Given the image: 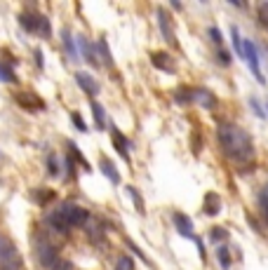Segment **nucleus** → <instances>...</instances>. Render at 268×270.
Here are the masks:
<instances>
[{"label": "nucleus", "mask_w": 268, "mask_h": 270, "mask_svg": "<svg viewBox=\"0 0 268 270\" xmlns=\"http://www.w3.org/2000/svg\"><path fill=\"white\" fill-rule=\"evenodd\" d=\"M231 36H233V47H235V52L243 56V36H240L238 26H231Z\"/></svg>", "instance_id": "nucleus-25"}, {"label": "nucleus", "mask_w": 268, "mask_h": 270, "mask_svg": "<svg viewBox=\"0 0 268 270\" xmlns=\"http://www.w3.org/2000/svg\"><path fill=\"white\" fill-rule=\"evenodd\" d=\"M33 56H36V64H38V66L43 68V66H45V59H43V52H40V49H36V52H33Z\"/></svg>", "instance_id": "nucleus-34"}, {"label": "nucleus", "mask_w": 268, "mask_h": 270, "mask_svg": "<svg viewBox=\"0 0 268 270\" xmlns=\"http://www.w3.org/2000/svg\"><path fill=\"white\" fill-rule=\"evenodd\" d=\"M217 136H219V143L224 148L226 158H231L233 162H250L254 158V141L243 127L233 123H224L219 125Z\"/></svg>", "instance_id": "nucleus-1"}, {"label": "nucleus", "mask_w": 268, "mask_h": 270, "mask_svg": "<svg viewBox=\"0 0 268 270\" xmlns=\"http://www.w3.org/2000/svg\"><path fill=\"white\" fill-rule=\"evenodd\" d=\"M261 209H263V214H266V219H268V195H261Z\"/></svg>", "instance_id": "nucleus-36"}, {"label": "nucleus", "mask_w": 268, "mask_h": 270, "mask_svg": "<svg viewBox=\"0 0 268 270\" xmlns=\"http://www.w3.org/2000/svg\"><path fill=\"white\" fill-rule=\"evenodd\" d=\"M75 82L80 85V89L87 94V97H97L99 94V85H97V80L92 78L87 71H75Z\"/></svg>", "instance_id": "nucleus-6"}, {"label": "nucleus", "mask_w": 268, "mask_h": 270, "mask_svg": "<svg viewBox=\"0 0 268 270\" xmlns=\"http://www.w3.org/2000/svg\"><path fill=\"white\" fill-rule=\"evenodd\" d=\"M0 82H17L14 71L10 66H5V64H0Z\"/></svg>", "instance_id": "nucleus-24"}, {"label": "nucleus", "mask_w": 268, "mask_h": 270, "mask_svg": "<svg viewBox=\"0 0 268 270\" xmlns=\"http://www.w3.org/2000/svg\"><path fill=\"white\" fill-rule=\"evenodd\" d=\"M209 36H212V40H214V43H217V45H219L221 40H224V38H221V31H219V28H214V26H212V28H209Z\"/></svg>", "instance_id": "nucleus-32"}, {"label": "nucleus", "mask_w": 268, "mask_h": 270, "mask_svg": "<svg viewBox=\"0 0 268 270\" xmlns=\"http://www.w3.org/2000/svg\"><path fill=\"white\" fill-rule=\"evenodd\" d=\"M167 59H170V56L165 54V52H153V54H151V64H153V66L160 68V71H167V73H172V71H174V66H172Z\"/></svg>", "instance_id": "nucleus-15"}, {"label": "nucleus", "mask_w": 268, "mask_h": 270, "mask_svg": "<svg viewBox=\"0 0 268 270\" xmlns=\"http://www.w3.org/2000/svg\"><path fill=\"white\" fill-rule=\"evenodd\" d=\"M217 258H219V263H221V268H224V270H228L233 265L231 254H228V247H226V245H221L219 249H217Z\"/></svg>", "instance_id": "nucleus-21"}, {"label": "nucleus", "mask_w": 268, "mask_h": 270, "mask_svg": "<svg viewBox=\"0 0 268 270\" xmlns=\"http://www.w3.org/2000/svg\"><path fill=\"white\" fill-rule=\"evenodd\" d=\"M259 12H261V21L268 26V3H263V5L259 7Z\"/></svg>", "instance_id": "nucleus-33"}, {"label": "nucleus", "mask_w": 268, "mask_h": 270, "mask_svg": "<svg viewBox=\"0 0 268 270\" xmlns=\"http://www.w3.org/2000/svg\"><path fill=\"white\" fill-rule=\"evenodd\" d=\"M172 221L177 223V230L183 235V237H193L195 239V235H193V221H191L186 214H179V212H174V214H172Z\"/></svg>", "instance_id": "nucleus-10"}, {"label": "nucleus", "mask_w": 268, "mask_h": 270, "mask_svg": "<svg viewBox=\"0 0 268 270\" xmlns=\"http://www.w3.org/2000/svg\"><path fill=\"white\" fill-rule=\"evenodd\" d=\"M127 247H129V249H132V252L137 254V256H139V258H144V261H146V254L141 252V249H139V247H137V245H134L132 239H127Z\"/></svg>", "instance_id": "nucleus-31"}, {"label": "nucleus", "mask_w": 268, "mask_h": 270, "mask_svg": "<svg viewBox=\"0 0 268 270\" xmlns=\"http://www.w3.org/2000/svg\"><path fill=\"white\" fill-rule=\"evenodd\" d=\"M64 47H66V52H68V56L71 59H78V47H75V36L71 33V28H64Z\"/></svg>", "instance_id": "nucleus-16"}, {"label": "nucleus", "mask_w": 268, "mask_h": 270, "mask_svg": "<svg viewBox=\"0 0 268 270\" xmlns=\"http://www.w3.org/2000/svg\"><path fill=\"white\" fill-rule=\"evenodd\" d=\"M266 111H268V101H266Z\"/></svg>", "instance_id": "nucleus-38"}, {"label": "nucleus", "mask_w": 268, "mask_h": 270, "mask_svg": "<svg viewBox=\"0 0 268 270\" xmlns=\"http://www.w3.org/2000/svg\"><path fill=\"white\" fill-rule=\"evenodd\" d=\"M219 62L221 64H231V54H228V52H219Z\"/></svg>", "instance_id": "nucleus-35"}, {"label": "nucleus", "mask_w": 268, "mask_h": 270, "mask_svg": "<svg viewBox=\"0 0 268 270\" xmlns=\"http://www.w3.org/2000/svg\"><path fill=\"white\" fill-rule=\"evenodd\" d=\"M14 101H17L21 108H29V111H43V108H45V101H43V99L33 97L31 92H19L17 97H14Z\"/></svg>", "instance_id": "nucleus-8"}, {"label": "nucleus", "mask_w": 268, "mask_h": 270, "mask_svg": "<svg viewBox=\"0 0 268 270\" xmlns=\"http://www.w3.org/2000/svg\"><path fill=\"white\" fill-rule=\"evenodd\" d=\"M47 169H49V176H59V165H57V155L55 153L47 155Z\"/></svg>", "instance_id": "nucleus-26"}, {"label": "nucleus", "mask_w": 268, "mask_h": 270, "mask_svg": "<svg viewBox=\"0 0 268 270\" xmlns=\"http://www.w3.org/2000/svg\"><path fill=\"white\" fill-rule=\"evenodd\" d=\"M113 270H134V258L125 256V254L116 256V263H113Z\"/></svg>", "instance_id": "nucleus-22"}, {"label": "nucleus", "mask_w": 268, "mask_h": 270, "mask_svg": "<svg viewBox=\"0 0 268 270\" xmlns=\"http://www.w3.org/2000/svg\"><path fill=\"white\" fill-rule=\"evenodd\" d=\"M158 24H160V31H163L165 40L177 47V38H174V31L170 28V17H167V12H165V10H158Z\"/></svg>", "instance_id": "nucleus-11"}, {"label": "nucleus", "mask_w": 268, "mask_h": 270, "mask_svg": "<svg viewBox=\"0 0 268 270\" xmlns=\"http://www.w3.org/2000/svg\"><path fill=\"white\" fill-rule=\"evenodd\" d=\"M19 24L24 26L29 33H36V17H31L29 12H21V14H19Z\"/></svg>", "instance_id": "nucleus-23"}, {"label": "nucleus", "mask_w": 268, "mask_h": 270, "mask_svg": "<svg viewBox=\"0 0 268 270\" xmlns=\"http://www.w3.org/2000/svg\"><path fill=\"white\" fill-rule=\"evenodd\" d=\"M202 212L207 216H217L221 212V197L217 195V193H207V195H205V207H202Z\"/></svg>", "instance_id": "nucleus-12"}, {"label": "nucleus", "mask_w": 268, "mask_h": 270, "mask_svg": "<svg viewBox=\"0 0 268 270\" xmlns=\"http://www.w3.org/2000/svg\"><path fill=\"white\" fill-rule=\"evenodd\" d=\"M75 47H78V54L85 59L90 66H99V54H97V45L90 43L85 36H75Z\"/></svg>", "instance_id": "nucleus-5"}, {"label": "nucleus", "mask_w": 268, "mask_h": 270, "mask_svg": "<svg viewBox=\"0 0 268 270\" xmlns=\"http://www.w3.org/2000/svg\"><path fill=\"white\" fill-rule=\"evenodd\" d=\"M243 59L247 64H250L252 66V73L256 75V80H259V82H266V78H263L261 75V68H259V52H256V45L252 43L250 38H247V40H243Z\"/></svg>", "instance_id": "nucleus-4"}, {"label": "nucleus", "mask_w": 268, "mask_h": 270, "mask_svg": "<svg viewBox=\"0 0 268 270\" xmlns=\"http://www.w3.org/2000/svg\"><path fill=\"white\" fill-rule=\"evenodd\" d=\"M49 270H73V265H71V261H61V258H59V261H57Z\"/></svg>", "instance_id": "nucleus-30"}, {"label": "nucleus", "mask_w": 268, "mask_h": 270, "mask_svg": "<svg viewBox=\"0 0 268 270\" xmlns=\"http://www.w3.org/2000/svg\"><path fill=\"white\" fill-rule=\"evenodd\" d=\"M127 193H129V197H132V202H134V207H137V212H139V214H146V207H144V197H141V193L137 191L134 186H129Z\"/></svg>", "instance_id": "nucleus-20"}, {"label": "nucleus", "mask_w": 268, "mask_h": 270, "mask_svg": "<svg viewBox=\"0 0 268 270\" xmlns=\"http://www.w3.org/2000/svg\"><path fill=\"white\" fill-rule=\"evenodd\" d=\"M97 49L101 52V56H99V62L106 64V66H113V56H111V49H109V43H106V38H99L97 40Z\"/></svg>", "instance_id": "nucleus-18"}, {"label": "nucleus", "mask_w": 268, "mask_h": 270, "mask_svg": "<svg viewBox=\"0 0 268 270\" xmlns=\"http://www.w3.org/2000/svg\"><path fill=\"white\" fill-rule=\"evenodd\" d=\"M59 209H61V214L66 216V221L71 223V228H83L87 221H90L87 209L80 207V204H75V202H64Z\"/></svg>", "instance_id": "nucleus-3"}, {"label": "nucleus", "mask_w": 268, "mask_h": 270, "mask_svg": "<svg viewBox=\"0 0 268 270\" xmlns=\"http://www.w3.org/2000/svg\"><path fill=\"white\" fill-rule=\"evenodd\" d=\"M250 106H252V111H254L259 117H266V115H268V113L261 108V104H259V99H254V97H252V99H250Z\"/></svg>", "instance_id": "nucleus-27"}, {"label": "nucleus", "mask_w": 268, "mask_h": 270, "mask_svg": "<svg viewBox=\"0 0 268 270\" xmlns=\"http://www.w3.org/2000/svg\"><path fill=\"white\" fill-rule=\"evenodd\" d=\"M101 172H104V176L109 178L111 184H120V174H118V169L113 167V162H111L109 158H101Z\"/></svg>", "instance_id": "nucleus-14"}, {"label": "nucleus", "mask_w": 268, "mask_h": 270, "mask_svg": "<svg viewBox=\"0 0 268 270\" xmlns=\"http://www.w3.org/2000/svg\"><path fill=\"white\" fill-rule=\"evenodd\" d=\"M66 174H68V176H73V160H71V158L66 160Z\"/></svg>", "instance_id": "nucleus-37"}, {"label": "nucleus", "mask_w": 268, "mask_h": 270, "mask_svg": "<svg viewBox=\"0 0 268 270\" xmlns=\"http://www.w3.org/2000/svg\"><path fill=\"white\" fill-rule=\"evenodd\" d=\"M36 258L38 263L43 265V268H52V265L59 261V252H57V247L49 242V239L40 237L36 242Z\"/></svg>", "instance_id": "nucleus-2"}, {"label": "nucleus", "mask_w": 268, "mask_h": 270, "mask_svg": "<svg viewBox=\"0 0 268 270\" xmlns=\"http://www.w3.org/2000/svg\"><path fill=\"white\" fill-rule=\"evenodd\" d=\"M36 33H40L43 38L52 36V24H49V19L45 14H36Z\"/></svg>", "instance_id": "nucleus-17"}, {"label": "nucleus", "mask_w": 268, "mask_h": 270, "mask_svg": "<svg viewBox=\"0 0 268 270\" xmlns=\"http://www.w3.org/2000/svg\"><path fill=\"white\" fill-rule=\"evenodd\" d=\"M47 223L52 226V230H57L59 235H68L71 230H73V228H71V223L66 221V216L61 214V209H59V207H57L55 212L47 216Z\"/></svg>", "instance_id": "nucleus-7"}, {"label": "nucleus", "mask_w": 268, "mask_h": 270, "mask_svg": "<svg viewBox=\"0 0 268 270\" xmlns=\"http://www.w3.org/2000/svg\"><path fill=\"white\" fill-rule=\"evenodd\" d=\"M0 242H3V239H0Z\"/></svg>", "instance_id": "nucleus-39"}, {"label": "nucleus", "mask_w": 268, "mask_h": 270, "mask_svg": "<svg viewBox=\"0 0 268 270\" xmlns=\"http://www.w3.org/2000/svg\"><path fill=\"white\" fill-rule=\"evenodd\" d=\"M92 115H94V123H97L99 129L106 127V113H104V106L97 104V101H92Z\"/></svg>", "instance_id": "nucleus-19"}, {"label": "nucleus", "mask_w": 268, "mask_h": 270, "mask_svg": "<svg viewBox=\"0 0 268 270\" xmlns=\"http://www.w3.org/2000/svg\"><path fill=\"white\" fill-rule=\"evenodd\" d=\"M111 139H113V146L118 148V153L122 155V160H127V162H129V148H132L129 139H125V136H122V132L118 127L111 129Z\"/></svg>", "instance_id": "nucleus-9"}, {"label": "nucleus", "mask_w": 268, "mask_h": 270, "mask_svg": "<svg viewBox=\"0 0 268 270\" xmlns=\"http://www.w3.org/2000/svg\"><path fill=\"white\" fill-rule=\"evenodd\" d=\"M209 237L217 239V242H219V239H228V230H224V228H214L212 233H209Z\"/></svg>", "instance_id": "nucleus-29"}, {"label": "nucleus", "mask_w": 268, "mask_h": 270, "mask_svg": "<svg viewBox=\"0 0 268 270\" xmlns=\"http://www.w3.org/2000/svg\"><path fill=\"white\" fill-rule=\"evenodd\" d=\"M193 101L202 104L205 108H214L217 106V97L212 92H207V89H193Z\"/></svg>", "instance_id": "nucleus-13"}, {"label": "nucleus", "mask_w": 268, "mask_h": 270, "mask_svg": "<svg viewBox=\"0 0 268 270\" xmlns=\"http://www.w3.org/2000/svg\"><path fill=\"white\" fill-rule=\"evenodd\" d=\"M71 120H73V125L80 129V132H87V125H85V120L80 117V113L75 111V113H71Z\"/></svg>", "instance_id": "nucleus-28"}]
</instances>
